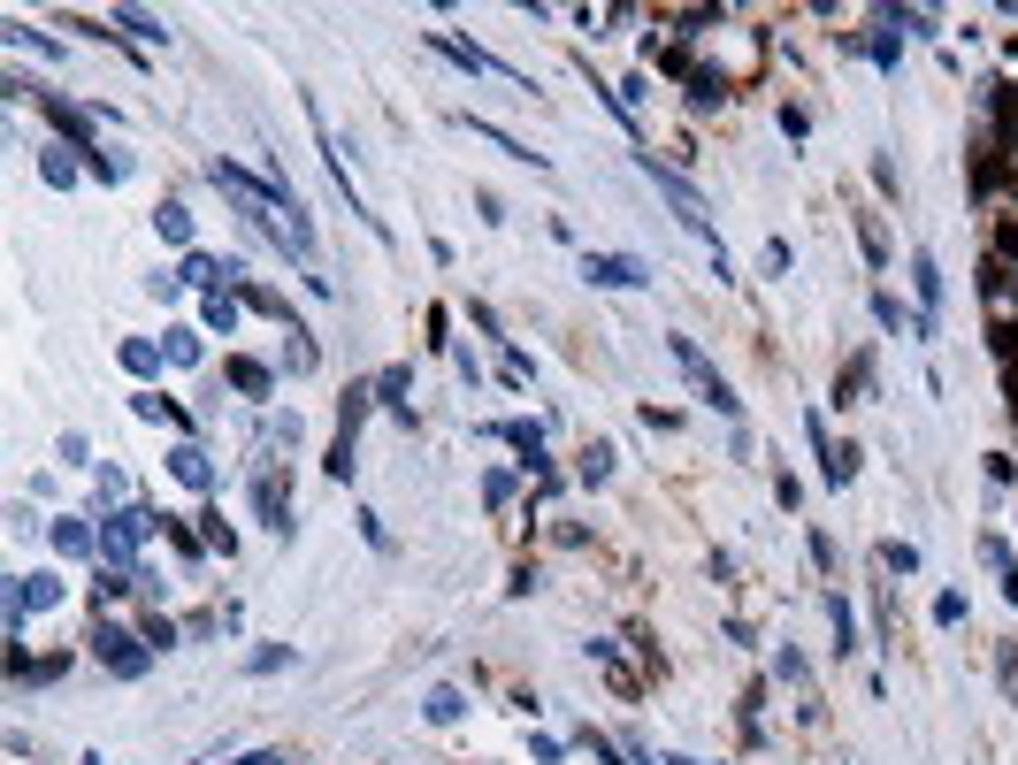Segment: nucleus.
<instances>
[{"mask_svg": "<svg viewBox=\"0 0 1018 765\" xmlns=\"http://www.w3.org/2000/svg\"><path fill=\"white\" fill-rule=\"evenodd\" d=\"M253 513H261V528L292 536V482L276 474V459H269V452L253 459Z\"/></svg>", "mask_w": 1018, "mask_h": 765, "instance_id": "f03ea898", "label": "nucleus"}, {"mask_svg": "<svg viewBox=\"0 0 1018 765\" xmlns=\"http://www.w3.org/2000/svg\"><path fill=\"white\" fill-rule=\"evenodd\" d=\"M154 230H162V245H191V207H184V199H162V207H154ZM191 253H199V245H191Z\"/></svg>", "mask_w": 1018, "mask_h": 765, "instance_id": "f8f14e48", "label": "nucleus"}, {"mask_svg": "<svg viewBox=\"0 0 1018 765\" xmlns=\"http://www.w3.org/2000/svg\"><path fill=\"white\" fill-rule=\"evenodd\" d=\"M276 666H292V651H253L245 658V674H276Z\"/></svg>", "mask_w": 1018, "mask_h": 765, "instance_id": "72a5a7b5", "label": "nucleus"}, {"mask_svg": "<svg viewBox=\"0 0 1018 765\" xmlns=\"http://www.w3.org/2000/svg\"><path fill=\"white\" fill-rule=\"evenodd\" d=\"M54 452H62V467H100V459H92V437H85V429H62V437H54Z\"/></svg>", "mask_w": 1018, "mask_h": 765, "instance_id": "412c9836", "label": "nucleus"}, {"mask_svg": "<svg viewBox=\"0 0 1018 765\" xmlns=\"http://www.w3.org/2000/svg\"><path fill=\"white\" fill-rule=\"evenodd\" d=\"M528 758H536V765H559V758H567V743H551V735H536V743H528Z\"/></svg>", "mask_w": 1018, "mask_h": 765, "instance_id": "c9c22d12", "label": "nucleus"}, {"mask_svg": "<svg viewBox=\"0 0 1018 765\" xmlns=\"http://www.w3.org/2000/svg\"><path fill=\"white\" fill-rule=\"evenodd\" d=\"M667 765H704V758H681V751H667Z\"/></svg>", "mask_w": 1018, "mask_h": 765, "instance_id": "4c0bfd02", "label": "nucleus"}, {"mask_svg": "<svg viewBox=\"0 0 1018 765\" xmlns=\"http://www.w3.org/2000/svg\"><path fill=\"white\" fill-rule=\"evenodd\" d=\"M169 474L184 482V490H199V498H215V490H222V467L199 452V445H176V452H169Z\"/></svg>", "mask_w": 1018, "mask_h": 765, "instance_id": "423d86ee", "label": "nucleus"}, {"mask_svg": "<svg viewBox=\"0 0 1018 765\" xmlns=\"http://www.w3.org/2000/svg\"><path fill=\"white\" fill-rule=\"evenodd\" d=\"M92 658H100L116 681H139V674L154 666L146 635H139V627H123V620H92Z\"/></svg>", "mask_w": 1018, "mask_h": 765, "instance_id": "f257e3e1", "label": "nucleus"}, {"mask_svg": "<svg viewBox=\"0 0 1018 765\" xmlns=\"http://www.w3.org/2000/svg\"><path fill=\"white\" fill-rule=\"evenodd\" d=\"M199 544H207V551H222V559H230V551H238V536H230V528H222V513H215V505H207V513H199Z\"/></svg>", "mask_w": 1018, "mask_h": 765, "instance_id": "5701e85b", "label": "nucleus"}, {"mask_svg": "<svg viewBox=\"0 0 1018 765\" xmlns=\"http://www.w3.org/2000/svg\"><path fill=\"white\" fill-rule=\"evenodd\" d=\"M299 437H307V422H299L292 406H284V414H269V445H284V452H292Z\"/></svg>", "mask_w": 1018, "mask_h": 765, "instance_id": "393cba45", "label": "nucleus"}, {"mask_svg": "<svg viewBox=\"0 0 1018 765\" xmlns=\"http://www.w3.org/2000/svg\"><path fill=\"white\" fill-rule=\"evenodd\" d=\"M85 521H92V513H85ZM85 521H77V513H62V521L46 528L62 559H100V528H85Z\"/></svg>", "mask_w": 1018, "mask_h": 765, "instance_id": "0eeeda50", "label": "nucleus"}, {"mask_svg": "<svg viewBox=\"0 0 1018 765\" xmlns=\"http://www.w3.org/2000/svg\"><path fill=\"white\" fill-rule=\"evenodd\" d=\"M116 360H123V368H131V375H139V383H154V375H162V360H169V352H162V345H154V337H123V345H116Z\"/></svg>", "mask_w": 1018, "mask_h": 765, "instance_id": "9d476101", "label": "nucleus"}, {"mask_svg": "<svg viewBox=\"0 0 1018 765\" xmlns=\"http://www.w3.org/2000/svg\"><path fill=\"white\" fill-rule=\"evenodd\" d=\"M828 620H835V651H850V635H857V627H850V605L835 598V590H828Z\"/></svg>", "mask_w": 1018, "mask_h": 765, "instance_id": "c756f323", "label": "nucleus"}, {"mask_svg": "<svg viewBox=\"0 0 1018 765\" xmlns=\"http://www.w3.org/2000/svg\"><path fill=\"white\" fill-rule=\"evenodd\" d=\"M131 590H139V598H169V575H162V567H131Z\"/></svg>", "mask_w": 1018, "mask_h": 765, "instance_id": "c85d7f7f", "label": "nucleus"}, {"mask_svg": "<svg viewBox=\"0 0 1018 765\" xmlns=\"http://www.w3.org/2000/svg\"><path fill=\"white\" fill-rule=\"evenodd\" d=\"M483 505H513V474H483Z\"/></svg>", "mask_w": 1018, "mask_h": 765, "instance_id": "2f4dec72", "label": "nucleus"}, {"mask_svg": "<svg viewBox=\"0 0 1018 765\" xmlns=\"http://www.w3.org/2000/svg\"><path fill=\"white\" fill-rule=\"evenodd\" d=\"M758 269H766V276H781V269H789V245H781V238H766V253H758Z\"/></svg>", "mask_w": 1018, "mask_h": 765, "instance_id": "473e14b6", "label": "nucleus"}, {"mask_svg": "<svg viewBox=\"0 0 1018 765\" xmlns=\"http://www.w3.org/2000/svg\"><path fill=\"white\" fill-rule=\"evenodd\" d=\"M911 284H919V345H934L942 337V269H934L927 245L911 253Z\"/></svg>", "mask_w": 1018, "mask_h": 765, "instance_id": "39448f33", "label": "nucleus"}, {"mask_svg": "<svg viewBox=\"0 0 1018 765\" xmlns=\"http://www.w3.org/2000/svg\"><path fill=\"white\" fill-rule=\"evenodd\" d=\"M774 674H781V681H804L812 666H804V651H781V658H774Z\"/></svg>", "mask_w": 1018, "mask_h": 765, "instance_id": "f704fd0d", "label": "nucleus"}, {"mask_svg": "<svg viewBox=\"0 0 1018 765\" xmlns=\"http://www.w3.org/2000/svg\"><path fill=\"white\" fill-rule=\"evenodd\" d=\"M422 720H429V728H460V720H468V689H452V681H445V689H429Z\"/></svg>", "mask_w": 1018, "mask_h": 765, "instance_id": "9b49d317", "label": "nucleus"}, {"mask_svg": "<svg viewBox=\"0 0 1018 765\" xmlns=\"http://www.w3.org/2000/svg\"><path fill=\"white\" fill-rule=\"evenodd\" d=\"M199 321L230 337V329H238V299H230V292H207V299H199Z\"/></svg>", "mask_w": 1018, "mask_h": 765, "instance_id": "6ab92c4d", "label": "nucleus"}, {"mask_svg": "<svg viewBox=\"0 0 1018 765\" xmlns=\"http://www.w3.org/2000/svg\"><path fill=\"white\" fill-rule=\"evenodd\" d=\"M880 567H888V575H919V551H911V544H880Z\"/></svg>", "mask_w": 1018, "mask_h": 765, "instance_id": "cd10ccee", "label": "nucleus"}, {"mask_svg": "<svg viewBox=\"0 0 1018 765\" xmlns=\"http://www.w3.org/2000/svg\"><path fill=\"white\" fill-rule=\"evenodd\" d=\"M368 391H375V406H391L398 422H414V414H406V398H414V368H406V360H391V368H383Z\"/></svg>", "mask_w": 1018, "mask_h": 765, "instance_id": "6e6552de", "label": "nucleus"}, {"mask_svg": "<svg viewBox=\"0 0 1018 765\" xmlns=\"http://www.w3.org/2000/svg\"><path fill=\"white\" fill-rule=\"evenodd\" d=\"M116 23H123L131 39H146V46H169V23H162V15H146V8H116Z\"/></svg>", "mask_w": 1018, "mask_h": 765, "instance_id": "dca6fc26", "label": "nucleus"}, {"mask_svg": "<svg viewBox=\"0 0 1018 765\" xmlns=\"http://www.w3.org/2000/svg\"><path fill=\"white\" fill-rule=\"evenodd\" d=\"M85 168H92L100 184H123V176H139V161H131L123 146H92V153H85Z\"/></svg>", "mask_w": 1018, "mask_h": 765, "instance_id": "4468645a", "label": "nucleus"}, {"mask_svg": "<svg viewBox=\"0 0 1018 765\" xmlns=\"http://www.w3.org/2000/svg\"><path fill=\"white\" fill-rule=\"evenodd\" d=\"M139 635H146V651H154V658H162V651H176V643H184V627H176L169 612H146V620H139Z\"/></svg>", "mask_w": 1018, "mask_h": 765, "instance_id": "f3484780", "label": "nucleus"}, {"mask_svg": "<svg viewBox=\"0 0 1018 765\" xmlns=\"http://www.w3.org/2000/svg\"><path fill=\"white\" fill-rule=\"evenodd\" d=\"M162 352H169V368H199V329H169Z\"/></svg>", "mask_w": 1018, "mask_h": 765, "instance_id": "4be33fe9", "label": "nucleus"}, {"mask_svg": "<svg viewBox=\"0 0 1018 765\" xmlns=\"http://www.w3.org/2000/svg\"><path fill=\"white\" fill-rule=\"evenodd\" d=\"M873 62H880V69H896V62H904V39H896V15H888V23H880V39H873Z\"/></svg>", "mask_w": 1018, "mask_h": 765, "instance_id": "a878e982", "label": "nucleus"}, {"mask_svg": "<svg viewBox=\"0 0 1018 765\" xmlns=\"http://www.w3.org/2000/svg\"><path fill=\"white\" fill-rule=\"evenodd\" d=\"M69 153H77V146H39V176H46V184H54V192H69V184H77V176H85V168H77V161H69Z\"/></svg>", "mask_w": 1018, "mask_h": 765, "instance_id": "2eb2a0df", "label": "nucleus"}, {"mask_svg": "<svg viewBox=\"0 0 1018 765\" xmlns=\"http://www.w3.org/2000/svg\"><path fill=\"white\" fill-rule=\"evenodd\" d=\"M131 414H139V422H169V429H191V414H184V406H169L162 391H131Z\"/></svg>", "mask_w": 1018, "mask_h": 765, "instance_id": "ddd939ff", "label": "nucleus"}, {"mask_svg": "<svg viewBox=\"0 0 1018 765\" xmlns=\"http://www.w3.org/2000/svg\"><path fill=\"white\" fill-rule=\"evenodd\" d=\"M873 314H880V329H896V337H919V314H904L896 292H873Z\"/></svg>", "mask_w": 1018, "mask_h": 765, "instance_id": "a211bd4d", "label": "nucleus"}, {"mask_svg": "<svg viewBox=\"0 0 1018 765\" xmlns=\"http://www.w3.org/2000/svg\"><path fill=\"white\" fill-rule=\"evenodd\" d=\"M865 383H873V352H857V360L843 368V391H835V406H857V398H865Z\"/></svg>", "mask_w": 1018, "mask_h": 765, "instance_id": "aec40b11", "label": "nucleus"}, {"mask_svg": "<svg viewBox=\"0 0 1018 765\" xmlns=\"http://www.w3.org/2000/svg\"><path fill=\"white\" fill-rule=\"evenodd\" d=\"M934 620L957 627V620H965V590H942V598H934Z\"/></svg>", "mask_w": 1018, "mask_h": 765, "instance_id": "7c9ffc66", "label": "nucleus"}, {"mask_svg": "<svg viewBox=\"0 0 1018 765\" xmlns=\"http://www.w3.org/2000/svg\"><path fill=\"white\" fill-rule=\"evenodd\" d=\"M675 360H681V375H689V383H697V398H704V406H720V414H727V422H735V414H743V398H735V391H727V375H720V368H712V360H704V352H697V345H689V337H675Z\"/></svg>", "mask_w": 1018, "mask_h": 765, "instance_id": "7ed1b4c3", "label": "nucleus"}, {"mask_svg": "<svg viewBox=\"0 0 1018 765\" xmlns=\"http://www.w3.org/2000/svg\"><path fill=\"white\" fill-rule=\"evenodd\" d=\"M582 276L605 284V292H644L652 284V261H636V253H582Z\"/></svg>", "mask_w": 1018, "mask_h": 765, "instance_id": "20e7f679", "label": "nucleus"}, {"mask_svg": "<svg viewBox=\"0 0 1018 765\" xmlns=\"http://www.w3.org/2000/svg\"><path fill=\"white\" fill-rule=\"evenodd\" d=\"M238 765H284V751H253V758H238Z\"/></svg>", "mask_w": 1018, "mask_h": 765, "instance_id": "e433bc0d", "label": "nucleus"}, {"mask_svg": "<svg viewBox=\"0 0 1018 765\" xmlns=\"http://www.w3.org/2000/svg\"><path fill=\"white\" fill-rule=\"evenodd\" d=\"M582 482H590V490L613 482V445H590V452H582Z\"/></svg>", "mask_w": 1018, "mask_h": 765, "instance_id": "b1692460", "label": "nucleus"}, {"mask_svg": "<svg viewBox=\"0 0 1018 765\" xmlns=\"http://www.w3.org/2000/svg\"><path fill=\"white\" fill-rule=\"evenodd\" d=\"M222 383H230V391H245L253 406H269V391H276V375H269L261 360H222Z\"/></svg>", "mask_w": 1018, "mask_h": 765, "instance_id": "1a4fd4ad", "label": "nucleus"}, {"mask_svg": "<svg viewBox=\"0 0 1018 765\" xmlns=\"http://www.w3.org/2000/svg\"><path fill=\"white\" fill-rule=\"evenodd\" d=\"M720 92H727V85H720V77H712V69H697V77H689V108H712V100H720Z\"/></svg>", "mask_w": 1018, "mask_h": 765, "instance_id": "bb28decb", "label": "nucleus"}]
</instances>
